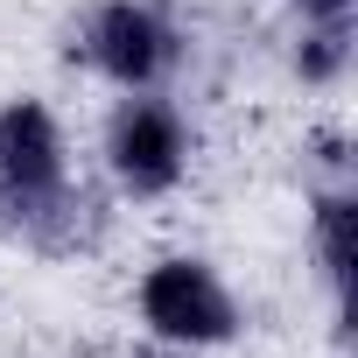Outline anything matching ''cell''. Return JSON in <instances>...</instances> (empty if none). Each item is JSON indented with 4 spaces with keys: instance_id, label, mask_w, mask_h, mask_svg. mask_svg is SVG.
I'll return each instance as SVG.
<instances>
[{
    "instance_id": "obj_1",
    "label": "cell",
    "mask_w": 358,
    "mask_h": 358,
    "mask_svg": "<svg viewBox=\"0 0 358 358\" xmlns=\"http://www.w3.org/2000/svg\"><path fill=\"white\" fill-rule=\"evenodd\" d=\"M106 197L64 169L57 113L43 99H8L0 106V232L50 260H78L106 239Z\"/></svg>"
},
{
    "instance_id": "obj_2",
    "label": "cell",
    "mask_w": 358,
    "mask_h": 358,
    "mask_svg": "<svg viewBox=\"0 0 358 358\" xmlns=\"http://www.w3.org/2000/svg\"><path fill=\"white\" fill-rule=\"evenodd\" d=\"M134 302H141V323H148L162 344H176V351H204V344H225V337L239 330L232 288H225L218 267L197 260V253H169V260H155V267L141 274Z\"/></svg>"
},
{
    "instance_id": "obj_3",
    "label": "cell",
    "mask_w": 358,
    "mask_h": 358,
    "mask_svg": "<svg viewBox=\"0 0 358 358\" xmlns=\"http://www.w3.org/2000/svg\"><path fill=\"white\" fill-rule=\"evenodd\" d=\"M106 176L127 197H169L190 176V120L155 92H127L106 120Z\"/></svg>"
},
{
    "instance_id": "obj_4",
    "label": "cell",
    "mask_w": 358,
    "mask_h": 358,
    "mask_svg": "<svg viewBox=\"0 0 358 358\" xmlns=\"http://www.w3.org/2000/svg\"><path fill=\"white\" fill-rule=\"evenodd\" d=\"M78 64H92L99 78H113L120 92H155L176 64V29L148 8V0H99V8L71 29L64 43Z\"/></svg>"
},
{
    "instance_id": "obj_5",
    "label": "cell",
    "mask_w": 358,
    "mask_h": 358,
    "mask_svg": "<svg viewBox=\"0 0 358 358\" xmlns=\"http://www.w3.org/2000/svg\"><path fill=\"white\" fill-rule=\"evenodd\" d=\"M351 225H358V190H309V239H316V267L337 295V323H344V295H351Z\"/></svg>"
},
{
    "instance_id": "obj_6",
    "label": "cell",
    "mask_w": 358,
    "mask_h": 358,
    "mask_svg": "<svg viewBox=\"0 0 358 358\" xmlns=\"http://www.w3.org/2000/svg\"><path fill=\"white\" fill-rule=\"evenodd\" d=\"M351 71V15L344 22H302L295 36V78L302 85H337Z\"/></svg>"
},
{
    "instance_id": "obj_7",
    "label": "cell",
    "mask_w": 358,
    "mask_h": 358,
    "mask_svg": "<svg viewBox=\"0 0 358 358\" xmlns=\"http://www.w3.org/2000/svg\"><path fill=\"white\" fill-rule=\"evenodd\" d=\"M351 8H358V0H295V15H302V22H344Z\"/></svg>"
},
{
    "instance_id": "obj_8",
    "label": "cell",
    "mask_w": 358,
    "mask_h": 358,
    "mask_svg": "<svg viewBox=\"0 0 358 358\" xmlns=\"http://www.w3.org/2000/svg\"><path fill=\"white\" fill-rule=\"evenodd\" d=\"M141 358H190V351H176V344H162V351H141Z\"/></svg>"
}]
</instances>
